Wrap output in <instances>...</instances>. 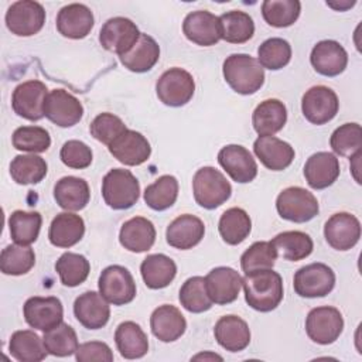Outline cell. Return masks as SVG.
Segmentation results:
<instances>
[{
	"mask_svg": "<svg viewBox=\"0 0 362 362\" xmlns=\"http://www.w3.org/2000/svg\"><path fill=\"white\" fill-rule=\"evenodd\" d=\"M242 287L246 303L260 313L274 310L283 300V279L273 269L246 274Z\"/></svg>",
	"mask_w": 362,
	"mask_h": 362,
	"instance_id": "6da1fadb",
	"label": "cell"
},
{
	"mask_svg": "<svg viewBox=\"0 0 362 362\" xmlns=\"http://www.w3.org/2000/svg\"><path fill=\"white\" fill-rule=\"evenodd\" d=\"M226 83L240 95H252L264 83V69L257 59L247 54H232L222 66Z\"/></svg>",
	"mask_w": 362,
	"mask_h": 362,
	"instance_id": "7a4b0ae2",
	"label": "cell"
},
{
	"mask_svg": "<svg viewBox=\"0 0 362 362\" xmlns=\"http://www.w3.org/2000/svg\"><path fill=\"white\" fill-rule=\"evenodd\" d=\"M192 192L199 206L215 209L229 199L232 187L221 171L214 167H202L192 178Z\"/></svg>",
	"mask_w": 362,
	"mask_h": 362,
	"instance_id": "3957f363",
	"label": "cell"
},
{
	"mask_svg": "<svg viewBox=\"0 0 362 362\" xmlns=\"http://www.w3.org/2000/svg\"><path fill=\"white\" fill-rule=\"evenodd\" d=\"M102 197L113 209H129L139 201L140 184L129 170L113 168L103 177Z\"/></svg>",
	"mask_w": 362,
	"mask_h": 362,
	"instance_id": "277c9868",
	"label": "cell"
},
{
	"mask_svg": "<svg viewBox=\"0 0 362 362\" xmlns=\"http://www.w3.org/2000/svg\"><path fill=\"white\" fill-rule=\"evenodd\" d=\"M276 209L283 219L303 223L311 221L318 214L320 206L313 192L301 187H288L279 194Z\"/></svg>",
	"mask_w": 362,
	"mask_h": 362,
	"instance_id": "5b68a950",
	"label": "cell"
},
{
	"mask_svg": "<svg viewBox=\"0 0 362 362\" xmlns=\"http://www.w3.org/2000/svg\"><path fill=\"white\" fill-rule=\"evenodd\" d=\"M195 90L192 75L182 68H170L161 74L156 83L158 99L171 107L184 106L191 100Z\"/></svg>",
	"mask_w": 362,
	"mask_h": 362,
	"instance_id": "8992f818",
	"label": "cell"
},
{
	"mask_svg": "<svg viewBox=\"0 0 362 362\" xmlns=\"http://www.w3.org/2000/svg\"><path fill=\"white\" fill-rule=\"evenodd\" d=\"M99 293L113 305H124L136 297V283L130 272L119 264L107 266L99 276Z\"/></svg>",
	"mask_w": 362,
	"mask_h": 362,
	"instance_id": "52a82bcc",
	"label": "cell"
},
{
	"mask_svg": "<svg viewBox=\"0 0 362 362\" xmlns=\"http://www.w3.org/2000/svg\"><path fill=\"white\" fill-rule=\"evenodd\" d=\"M344 329V318L338 308L324 305L313 308L305 318L308 338L320 345L335 342Z\"/></svg>",
	"mask_w": 362,
	"mask_h": 362,
	"instance_id": "ba28073f",
	"label": "cell"
},
{
	"mask_svg": "<svg viewBox=\"0 0 362 362\" xmlns=\"http://www.w3.org/2000/svg\"><path fill=\"white\" fill-rule=\"evenodd\" d=\"M293 284L300 297H324L335 286V273L324 263H310L296 272Z\"/></svg>",
	"mask_w": 362,
	"mask_h": 362,
	"instance_id": "9c48e42d",
	"label": "cell"
},
{
	"mask_svg": "<svg viewBox=\"0 0 362 362\" xmlns=\"http://www.w3.org/2000/svg\"><path fill=\"white\" fill-rule=\"evenodd\" d=\"M339 109L337 93L324 85L310 88L301 99L304 117L313 124H325L331 122Z\"/></svg>",
	"mask_w": 362,
	"mask_h": 362,
	"instance_id": "30bf717a",
	"label": "cell"
},
{
	"mask_svg": "<svg viewBox=\"0 0 362 362\" xmlns=\"http://www.w3.org/2000/svg\"><path fill=\"white\" fill-rule=\"evenodd\" d=\"M45 23L44 7L33 0H20L13 3L6 13L7 28L18 37H31L37 34Z\"/></svg>",
	"mask_w": 362,
	"mask_h": 362,
	"instance_id": "8fae6325",
	"label": "cell"
},
{
	"mask_svg": "<svg viewBox=\"0 0 362 362\" xmlns=\"http://www.w3.org/2000/svg\"><path fill=\"white\" fill-rule=\"evenodd\" d=\"M140 34L141 33L132 20L126 17H113L102 25L99 33V42L106 51L122 57L132 49Z\"/></svg>",
	"mask_w": 362,
	"mask_h": 362,
	"instance_id": "7c38bea8",
	"label": "cell"
},
{
	"mask_svg": "<svg viewBox=\"0 0 362 362\" xmlns=\"http://www.w3.org/2000/svg\"><path fill=\"white\" fill-rule=\"evenodd\" d=\"M48 96L45 83L37 79H31L20 83L11 96V106L14 113L31 122H37L44 117V103Z\"/></svg>",
	"mask_w": 362,
	"mask_h": 362,
	"instance_id": "4fadbf2b",
	"label": "cell"
},
{
	"mask_svg": "<svg viewBox=\"0 0 362 362\" xmlns=\"http://www.w3.org/2000/svg\"><path fill=\"white\" fill-rule=\"evenodd\" d=\"M44 116L59 127H72L82 119L83 106L69 92L54 89L45 99Z\"/></svg>",
	"mask_w": 362,
	"mask_h": 362,
	"instance_id": "5bb4252c",
	"label": "cell"
},
{
	"mask_svg": "<svg viewBox=\"0 0 362 362\" xmlns=\"http://www.w3.org/2000/svg\"><path fill=\"white\" fill-rule=\"evenodd\" d=\"M25 322L35 329L48 331L62 322L64 308L57 297H30L23 307Z\"/></svg>",
	"mask_w": 362,
	"mask_h": 362,
	"instance_id": "9a60e30c",
	"label": "cell"
},
{
	"mask_svg": "<svg viewBox=\"0 0 362 362\" xmlns=\"http://www.w3.org/2000/svg\"><path fill=\"white\" fill-rule=\"evenodd\" d=\"M218 163L229 177L239 184L250 182L257 175V164L252 153L239 144L222 147L218 153Z\"/></svg>",
	"mask_w": 362,
	"mask_h": 362,
	"instance_id": "2e32d148",
	"label": "cell"
},
{
	"mask_svg": "<svg viewBox=\"0 0 362 362\" xmlns=\"http://www.w3.org/2000/svg\"><path fill=\"white\" fill-rule=\"evenodd\" d=\"M324 236L332 249L349 250L359 242L361 222L355 215L348 212L334 214L325 222Z\"/></svg>",
	"mask_w": 362,
	"mask_h": 362,
	"instance_id": "e0dca14e",
	"label": "cell"
},
{
	"mask_svg": "<svg viewBox=\"0 0 362 362\" xmlns=\"http://www.w3.org/2000/svg\"><path fill=\"white\" fill-rule=\"evenodd\" d=\"M242 281L243 279L240 274L235 269L226 266L215 267L205 276L206 293L212 303L219 305L233 303L238 298Z\"/></svg>",
	"mask_w": 362,
	"mask_h": 362,
	"instance_id": "ac0fdd59",
	"label": "cell"
},
{
	"mask_svg": "<svg viewBox=\"0 0 362 362\" xmlns=\"http://www.w3.org/2000/svg\"><path fill=\"white\" fill-rule=\"evenodd\" d=\"M182 33L191 42L197 45H215L221 40L219 17L208 10L191 11L184 18Z\"/></svg>",
	"mask_w": 362,
	"mask_h": 362,
	"instance_id": "d6986e66",
	"label": "cell"
},
{
	"mask_svg": "<svg viewBox=\"0 0 362 362\" xmlns=\"http://www.w3.org/2000/svg\"><path fill=\"white\" fill-rule=\"evenodd\" d=\"M110 154L124 165H140L146 163L151 154V147L147 139L136 132L126 129L109 146Z\"/></svg>",
	"mask_w": 362,
	"mask_h": 362,
	"instance_id": "ffe728a7",
	"label": "cell"
},
{
	"mask_svg": "<svg viewBox=\"0 0 362 362\" xmlns=\"http://www.w3.org/2000/svg\"><path fill=\"white\" fill-rule=\"evenodd\" d=\"M310 62L320 75L337 76L345 71L348 65V54L339 42L334 40H322L314 45Z\"/></svg>",
	"mask_w": 362,
	"mask_h": 362,
	"instance_id": "44dd1931",
	"label": "cell"
},
{
	"mask_svg": "<svg viewBox=\"0 0 362 362\" xmlns=\"http://www.w3.org/2000/svg\"><path fill=\"white\" fill-rule=\"evenodd\" d=\"M74 314L85 328L99 329L107 324L110 307L100 293L85 291L76 297L74 303Z\"/></svg>",
	"mask_w": 362,
	"mask_h": 362,
	"instance_id": "7402d4cb",
	"label": "cell"
},
{
	"mask_svg": "<svg viewBox=\"0 0 362 362\" xmlns=\"http://www.w3.org/2000/svg\"><path fill=\"white\" fill-rule=\"evenodd\" d=\"M93 21V13L88 6L71 3L58 11L57 30L66 38L81 40L90 33Z\"/></svg>",
	"mask_w": 362,
	"mask_h": 362,
	"instance_id": "603a6c76",
	"label": "cell"
},
{
	"mask_svg": "<svg viewBox=\"0 0 362 362\" xmlns=\"http://www.w3.org/2000/svg\"><path fill=\"white\" fill-rule=\"evenodd\" d=\"M253 151L260 163L272 170L281 171L294 160V148L274 136H259L253 143Z\"/></svg>",
	"mask_w": 362,
	"mask_h": 362,
	"instance_id": "cb8c5ba5",
	"label": "cell"
},
{
	"mask_svg": "<svg viewBox=\"0 0 362 362\" xmlns=\"http://www.w3.org/2000/svg\"><path fill=\"white\" fill-rule=\"evenodd\" d=\"M205 233L204 222L194 215L184 214L177 216L165 230L167 243L180 250H188L197 246Z\"/></svg>",
	"mask_w": 362,
	"mask_h": 362,
	"instance_id": "d4e9b609",
	"label": "cell"
},
{
	"mask_svg": "<svg viewBox=\"0 0 362 362\" xmlns=\"http://www.w3.org/2000/svg\"><path fill=\"white\" fill-rule=\"evenodd\" d=\"M307 184L314 189H324L332 185L339 177V161L335 154L318 151L313 154L304 165Z\"/></svg>",
	"mask_w": 362,
	"mask_h": 362,
	"instance_id": "484cf974",
	"label": "cell"
},
{
	"mask_svg": "<svg viewBox=\"0 0 362 362\" xmlns=\"http://www.w3.org/2000/svg\"><path fill=\"white\" fill-rule=\"evenodd\" d=\"M153 335L163 342H173L182 337L187 329V321L181 311L170 304L157 307L150 317Z\"/></svg>",
	"mask_w": 362,
	"mask_h": 362,
	"instance_id": "4316f807",
	"label": "cell"
},
{
	"mask_svg": "<svg viewBox=\"0 0 362 362\" xmlns=\"http://www.w3.org/2000/svg\"><path fill=\"white\" fill-rule=\"evenodd\" d=\"M214 335L218 344L229 352L243 351L250 342V329L238 315L221 317L215 324Z\"/></svg>",
	"mask_w": 362,
	"mask_h": 362,
	"instance_id": "83f0119b",
	"label": "cell"
},
{
	"mask_svg": "<svg viewBox=\"0 0 362 362\" xmlns=\"http://www.w3.org/2000/svg\"><path fill=\"white\" fill-rule=\"evenodd\" d=\"M119 240L130 252H147L156 242V228L147 218L134 216L122 225Z\"/></svg>",
	"mask_w": 362,
	"mask_h": 362,
	"instance_id": "f1b7e54d",
	"label": "cell"
},
{
	"mask_svg": "<svg viewBox=\"0 0 362 362\" xmlns=\"http://www.w3.org/2000/svg\"><path fill=\"white\" fill-rule=\"evenodd\" d=\"M287 122V109L279 99L260 102L252 116L253 129L259 136H273L280 132Z\"/></svg>",
	"mask_w": 362,
	"mask_h": 362,
	"instance_id": "f546056e",
	"label": "cell"
},
{
	"mask_svg": "<svg viewBox=\"0 0 362 362\" xmlns=\"http://www.w3.org/2000/svg\"><path fill=\"white\" fill-rule=\"evenodd\" d=\"M83 233L85 222L79 215L61 212L49 225L48 239L57 247H71L83 238Z\"/></svg>",
	"mask_w": 362,
	"mask_h": 362,
	"instance_id": "4dcf8cb0",
	"label": "cell"
},
{
	"mask_svg": "<svg viewBox=\"0 0 362 362\" xmlns=\"http://www.w3.org/2000/svg\"><path fill=\"white\" fill-rule=\"evenodd\" d=\"M54 198L62 209L75 212L88 205L90 189L83 178L68 175L57 181L54 187Z\"/></svg>",
	"mask_w": 362,
	"mask_h": 362,
	"instance_id": "1f68e13d",
	"label": "cell"
},
{
	"mask_svg": "<svg viewBox=\"0 0 362 362\" xmlns=\"http://www.w3.org/2000/svg\"><path fill=\"white\" fill-rule=\"evenodd\" d=\"M119 58L129 71L143 74L150 71L157 64L160 58V47L153 37L141 33L132 49Z\"/></svg>",
	"mask_w": 362,
	"mask_h": 362,
	"instance_id": "d6a6232c",
	"label": "cell"
},
{
	"mask_svg": "<svg viewBox=\"0 0 362 362\" xmlns=\"http://www.w3.org/2000/svg\"><path fill=\"white\" fill-rule=\"evenodd\" d=\"M140 273L148 288L158 290L167 287L177 274L174 260L163 253L148 255L140 264Z\"/></svg>",
	"mask_w": 362,
	"mask_h": 362,
	"instance_id": "836d02e7",
	"label": "cell"
},
{
	"mask_svg": "<svg viewBox=\"0 0 362 362\" xmlns=\"http://www.w3.org/2000/svg\"><path fill=\"white\" fill-rule=\"evenodd\" d=\"M115 342L120 355L126 359L143 358L148 351V339L139 324L124 321L115 331Z\"/></svg>",
	"mask_w": 362,
	"mask_h": 362,
	"instance_id": "e575fe53",
	"label": "cell"
},
{
	"mask_svg": "<svg viewBox=\"0 0 362 362\" xmlns=\"http://www.w3.org/2000/svg\"><path fill=\"white\" fill-rule=\"evenodd\" d=\"M270 242L277 253V257H283L284 260L290 262H298L308 257L314 249L313 239L300 230L281 232Z\"/></svg>",
	"mask_w": 362,
	"mask_h": 362,
	"instance_id": "d590c367",
	"label": "cell"
},
{
	"mask_svg": "<svg viewBox=\"0 0 362 362\" xmlns=\"http://www.w3.org/2000/svg\"><path fill=\"white\" fill-rule=\"evenodd\" d=\"M8 351L20 362H40L48 354L42 338L31 329L16 331L10 338Z\"/></svg>",
	"mask_w": 362,
	"mask_h": 362,
	"instance_id": "8d00e7d4",
	"label": "cell"
},
{
	"mask_svg": "<svg viewBox=\"0 0 362 362\" xmlns=\"http://www.w3.org/2000/svg\"><path fill=\"white\" fill-rule=\"evenodd\" d=\"M221 38L230 44H243L255 34L253 18L240 10H230L219 17Z\"/></svg>",
	"mask_w": 362,
	"mask_h": 362,
	"instance_id": "74e56055",
	"label": "cell"
},
{
	"mask_svg": "<svg viewBox=\"0 0 362 362\" xmlns=\"http://www.w3.org/2000/svg\"><path fill=\"white\" fill-rule=\"evenodd\" d=\"M219 235L228 245L242 243L252 230V221L247 212L242 208L226 209L218 223Z\"/></svg>",
	"mask_w": 362,
	"mask_h": 362,
	"instance_id": "f35d334b",
	"label": "cell"
},
{
	"mask_svg": "<svg viewBox=\"0 0 362 362\" xmlns=\"http://www.w3.org/2000/svg\"><path fill=\"white\" fill-rule=\"evenodd\" d=\"M42 218L38 212L14 211L8 218V228L11 239L17 245L28 246L34 243L40 235Z\"/></svg>",
	"mask_w": 362,
	"mask_h": 362,
	"instance_id": "ab89813d",
	"label": "cell"
},
{
	"mask_svg": "<svg viewBox=\"0 0 362 362\" xmlns=\"http://www.w3.org/2000/svg\"><path fill=\"white\" fill-rule=\"evenodd\" d=\"M48 165L45 160L35 154H21L13 158L10 164L11 178L21 185L38 184L47 175Z\"/></svg>",
	"mask_w": 362,
	"mask_h": 362,
	"instance_id": "60d3db41",
	"label": "cell"
},
{
	"mask_svg": "<svg viewBox=\"0 0 362 362\" xmlns=\"http://www.w3.org/2000/svg\"><path fill=\"white\" fill-rule=\"evenodd\" d=\"M178 197V181L174 175H161L144 191L147 206L154 211H165L173 206Z\"/></svg>",
	"mask_w": 362,
	"mask_h": 362,
	"instance_id": "b9f144b4",
	"label": "cell"
},
{
	"mask_svg": "<svg viewBox=\"0 0 362 362\" xmlns=\"http://www.w3.org/2000/svg\"><path fill=\"white\" fill-rule=\"evenodd\" d=\"M55 270L64 286L76 287L86 280L90 270V264L85 256L79 253L66 252L61 255L57 260Z\"/></svg>",
	"mask_w": 362,
	"mask_h": 362,
	"instance_id": "7bdbcfd3",
	"label": "cell"
},
{
	"mask_svg": "<svg viewBox=\"0 0 362 362\" xmlns=\"http://www.w3.org/2000/svg\"><path fill=\"white\" fill-rule=\"evenodd\" d=\"M301 3L298 0H266L262 3L264 21L277 28L290 27L300 16Z\"/></svg>",
	"mask_w": 362,
	"mask_h": 362,
	"instance_id": "ee69618b",
	"label": "cell"
},
{
	"mask_svg": "<svg viewBox=\"0 0 362 362\" xmlns=\"http://www.w3.org/2000/svg\"><path fill=\"white\" fill-rule=\"evenodd\" d=\"M35 264V255L30 246L8 245L0 255V270L4 274L21 276L28 273Z\"/></svg>",
	"mask_w": 362,
	"mask_h": 362,
	"instance_id": "f6af8a7d",
	"label": "cell"
},
{
	"mask_svg": "<svg viewBox=\"0 0 362 362\" xmlns=\"http://www.w3.org/2000/svg\"><path fill=\"white\" fill-rule=\"evenodd\" d=\"M42 341L47 352L54 356H69L75 354L79 346L75 329L65 322L45 331Z\"/></svg>",
	"mask_w": 362,
	"mask_h": 362,
	"instance_id": "bcb514c9",
	"label": "cell"
},
{
	"mask_svg": "<svg viewBox=\"0 0 362 362\" xmlns=\"http://www.w3.org/2000/svg\"><path fill=\"white\" fill-rule=\"evenodd\" d=\"M180 303L189 313L208 311L214 303L206 293L205 277L194 276L185 280L180 288Z\"/></svg>",
	"mask_w": 362,
	"mask_h": 362,
	"instance_id": "7dc6e473",
	"label": "cell"
},
{
	"mask_svg": "<svg viewBox=\"0 0 362 362\" xmlns=\"http://www.w3.org/2000/svg\"><path fill=\"white\" fill-rule=\"evenodd\" d=\"M291 59V47L288 41L274 37L263 41L257 49V61L263 68L277 71L284 68Z\"/></svg>",
	"mask_w": 362,
	"mask_h": 362,
	"instance_id": "c3c4849f",
	"label": "cell"
},
{
	"mask_svg": "<svg viewBox=\"0 0 362 362\" xmlns=\"http://www.w3.org/2000/svg\"><path fill=\"white\" fill-rule=\"evenodd\" d=\"M277 259V253L272 242H255L240 256V266L245 274L273 269Z\"/></svg>",
	"mask_w": 362,
	"mask_h": 362,
	"instance_id": "681fc988",
	"label": "cell"
},
{
	"mask_svg": "<svg viewBox=\"0 0 362 362\" xmlns=\"http://www.w3.org/2000/svg\"><path fill=\"white\" fill-rule=\"evenodd\" d=\"M14 148L27 153H42L51 146L49 133L40 126H21L14 130L11 137Z\"/></svg>",
	"mask_w": 362,
	"mask_h": 362,
	"instance_id": "f907efd6",
	"label": "cell"
},
{
	"mask_svg": "<svg viewBox=\"0 0 362 362\" xmlns=\"http://www.w3.org/2000/svg\"><path fill=\"white\" fill-rule=\"evenodd\" d=\"M329 146L338 156L351 157L362 147V132L358 123H345L334 130Z\"/></svg>",
	"mask_w": 362,
	"mask_h": 362,
	"instance_id": "816d5d0a",
	"label": "cell"
},
{
	"mask_svg": "<svg viewBox=\"0 0 362 362\" xmlns=\"http://www.w3.org/2000/svg\"><path fill=\"white\" fill-rule=\"evenodd\" d=\"M126 129L127 127L120 117L107 112L98 115L89 126V132L93 136V139L106 146H109Z\"/></svg>",
	"mask_w": 362,
	"mask_h": 362,
	"instance_id": "f5cc1de1",
	"label": "cell"
},
{
	"mask_svg": "<svg viewBox=\"0 0 362 362\" xmlns=\"http://www.w3.org/2000/svg\"><path fill=\"white\" fill-rule=\"evenodd\" d=\"M61 161L75 170H82L90 165L92 163V150L88 144L79 140H68L64 143L59 151Z\"/></svg>",
	"mask_w": 362,
	"mask_h": 362,
	"instance_id": "db71d44e",
	"label": "cell"
},
{
	"mask_svg": "<svg viewBox=\"0 0 362 362\" xmlns=\"http://www.w3.org/2000/svg\"><path fill=\"white\" fill-rule=\"evenodd\" d=\"M75 358L79 362H112L113 352L107 344L100 341H90L81 344L75 352Z\"/></svg>",
	"mask_w": 362,
	"mask_h": 362,
	"instance_id": "11a10c76",
	"label": "cell"
},
{
	"mask_svg": "<svg viewBox=\"0 0 362 362\" xmlns=\"http://www.w3.org/2000/svg\"><path fill=\"white\" fill-rule=\"evenodd\" d=\"M361 156H362L361 151H356L355 154L351 156V170H352L354 178H355V181H356L358 184H361V178H359V174H358V171H359V168H361V167H359Z\"/></svg>",
	"mask_w": 362,
	"mask_h": 362,
	"instance_id": "9f6ffc18",
	"label": "cell"
},
{
	"mask_svg": "<svg viewBox=\"0 0 362 362\" xmlns=\"http://www.w3.org/2000/svg\"><path fill=\"white\" fill-rule=\"evenodd\" d=\"M355 4V1H346V3H339V4H334V3H329V1H327V6H329V7H332V8H335V10H345V8H349V7H352Z\"/></svg>",
	"mask_w": 362,
	"mask_h": 362,
	"instance_id": "6f0895ef",
	"label": "cell"
},
{
	"mask_svg": "<svg viewBox=\"0 0 362 362\" xmlns=\"http://www.w3.org/2000/svg\"><path fill=\"white\" fill-rule=\"evenodd\" d=\"M192 359H194V361H195V359H218V361H222V356H219V355H216V354H209V352H206V354H198V355H195Z\"/></svg>",
	"mask_w": 362,
	"mask_h": 362,
	"instance_id": "680465c9",
	"label": "cell"
}]
</instances>
